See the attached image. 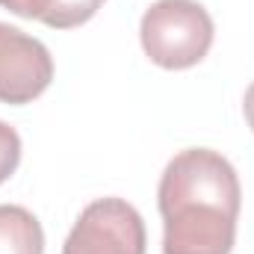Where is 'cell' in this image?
Returning a JSON list of instances; mask_svg holds the SVG:
<instances>
[{
  "instance_id": "cell-1",
  "label": "cell",
  "mask_w": 254,
  "mask_h": 254,
  "mask_svg": "<svg viewBox=\"0 0 254 254\" xmlns=\"http://www.w3.org/2000/svg\"><path fill=\"white\" fill-rule=\"evenodd\" d=\"M157 204L163 254H231L243 190L237 169L210 148H187L169 160Z\"/></svg>"
},
{
  "instance_id": "cell-2",
  "label": "cell",
  "mask_w": 254,
  "mask_h": 254,
  "mask_svg": "<svg viewBox=\"0 0 254 254\" xmlns=\"http://www.w3.org/2000/svg\"><path fill=\"white\" fill-rule=\"evenodd\" d=\"M213 18L198 0H157L139 24L145 57L169 71L201 63L213 48Z\"/></svg>"
},
{
  "instance_id": "cell-3",
  "label": "cell",
  "mask_w": 254,
  "mask_h": 254,
  "mask_svg": "<svg viewBox=\"0 0 254 254\" xmlns=\"http://www.w3.org/2000/svg\"><path fill=\"white\" fill-rule=\"evenodd\" d=\"M148 234L139 210L125 198H98L77 216L63 254H145Z\"/></svg>"
},
{
  "instance_id": "cell-4",
  "label": "cell",
  "mask_w": 254,
  "mask_h": 254,
  "mask_svg": "<svg viewBox=\"0 0 254 254\" xmlns=\"http://www.w3.org/2000/svg\"><path fill=\"white\" fill-rule=\"evenodd\" d=\"M54 80L51 51L18 27L0 21V104H33Z\"/></svg>"
},
{
  "instance_id": "cell-5",
  "label": "cell",
  "mask_w": 254,
  "mask_h": 254,
  "mask_svg": "<svg viewBox=\"0 0 254 254\" xmlns=\"http://www.w3.org/2000/svg\"><path fill=\"white\" fill-rule=\"evenodd\" d=\"M0 254H45L42 222L18 204H0Z\"/></svg>"
},
{
  "instance_id": "cell-6",
  "label": "cell",
  "mask_w": 254,
  "mask_h": 254,
  "mask_svg": "<svg viewBox=\"0 0 254 254\" xmlns=\"http://www.w3.org/2000/svg\"><path fill=\"white\" fill-rule=\"evenodd\" d=\"M104 6V0H48L45 15L39 18L51 30H74L95 18V12Z\"/></svg>"
},
{
  "instance_id": "cell-7",
  "label": "cell",
  "mask_w": 254,
  "mask_h": 254,
  "mask_svg": "<svg viewBox=\"0 0 254 254\" xmlns=\"http://www.w3.org/2000/svg\"><path fill=\"white\" fill-rule=\"evenodd\" d=\"M21 163V136L6 122H0V184H6Z\"/></svg>"
},
{
  "instance_id": "cell-8",
  "label": "cell",
  "mask_w": 254,
  "mask_h": 254,
  "mask_svg": "<svg viewBox=\"0 0 254 254\" xmlns=\"http://www.w3.org/2000/svg\"><path fill=\"white\" fill-rule=\"evenodd\" d=\"M0 6L21 18H42L48 9V0H0Z\"/></svg>"
},
{
  "instance_id": "cell-9",
  "label": "cell",
  "mask_w": 254,
  "mask_h": 254,
  "mask_svg": "<svg viewBox=\"0 0 254 254\" xmlns=\"http://www.w3.org/2000/svg\"><path fill=\"white\" fill-rule=\"evenodd\" d=\"M243 116H246L249 127L254 130V83L246 89V98H243Z\"/></svg>"
}]
</instances>
